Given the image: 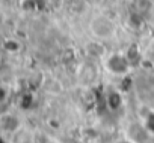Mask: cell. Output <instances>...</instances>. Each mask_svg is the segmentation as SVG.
Segmentation results:
<instances>
[{"mask_svg":"<svg viewBox=\"0 0 154 143\" xmlns=\"http://www.w3.org/2000/svg\"><path fill=\"white\" fill-rule=\"evenodd\" d=\"M23 125V119L21 115L18 112H12V110H3L0 113V134L3 137H8V140L21 128Z\"/></svg>","mask_w":154,"mask_h":143,"instance_id":"obj_1","label":"cell"},{"mask_svg":"<svg viewBox=\"0 0 154 143\" xmlns=\"http://www.w3.org/2000/svg\"><path fill=\"white\" fill-rule=\"evenodd\" d=\"M106 69L110 74L116 76V77H124L128 74V71L131 68L130 62L127 60L125 54H119V53H112L106 57V63H104Z\"/></svg>","mask_w":154,"mask_h":143,"instance_id":"obj_2","label":"cell"},{"mask_svg":"<svg viewBox=\"0 0 154 143\" xmlns=\"http://www.w3.org/2000/svg\"><path fill=\"white\" fill-rule=\"evenodd\" d=\"M91 30L97 38H109V36H112L115 26L107 17L98 15L91 21Z\"/></svg>","mask_w":154,"mask_h":143,"instance_id":"obj_3","label":"cell"},{"mask_svg":"<svg viewBox=\"0 0 154 143\" xmlns=\"http://www.w3.org/2000/svg\"><path fill=\"white\" fill-rule=\"evenodd\" d=\"M79 79L83 85H91L97 79V68L91 63H85L79 71Z\"/></svg>","mask_w":154,"mask_h":143,"instance_id":"obj_4","label":"cell"},{"mask_svg":"<svg viewBox=\"0 0 154 143\" xmlns=\"http://www.w3.org/2000/svg\"><path fill=\"white\" fill-rule=\"evenodd\" d=\"M9 143H35V136L27 127H21L9 139Z\"/></svg>","mask_w":154,"mask_h":143,"instance_id":"obj_5","label":"cell"},{"mask_svg":"<svg viewBox=\"0 0 154 143\" xmlns=\"http://www.w3.org/2000/svg\"><path fill=\"white\" fill-rule=\"evenodd\" d=\"M106 104L112 112H116L118 109L122 107V95L118 91H110L106 95Z\"/></svg>","mask_w":154,"mask_h":143,"instance_id":"obj_6","label":"cell"},{"mask_svg":"<svg viewBox=\"0 0 154 143\" xmlns=\"http://www.w3.org/2000/svg\"><path fill=\"white\" fill-rule=\"evenodd\" d=\"M143 127L146 128L148 134L154 136V112H148L143 119Z\"/></svg>","mask_w":154,"mask_h":143,"instance_id":"obj_7","label":"cell"},{"mask_svg":"<svg viewBox=\"0 0 154 143\" xmlns=\"http://www.w3.org/2000/svg\"><path fill=\"white\" fill-rule=\"evenodd\" d=\"M116 143H134V142L130 140V139H124V140H119V142H116Z\"/></svg>","mask_w":154,"mask_h":143,"instance_id":"obj_8","label":"cell"},{"mask_svg":"<svg viewBox=\"0 0 154 143\" xmlns=\"http://www.w3.org/2000/svg\"><path fill=\"white\" fill-rule=\"evenodd\" d=\"M152 56H154V53H152Z\"/></svg>","mask_w":154,"mask_h":143,"instance_id":"obj_9","label":"cell"}]
</instances>
